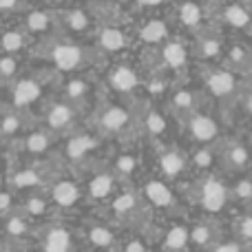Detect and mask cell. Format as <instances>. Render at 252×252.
<instances>
[{"label":"cell","instance_id":"6da1fadb","mask_svg":"<svg viewBox=\"0 0 252 252\" xmlns=\"http://www.w3.org/2000/svg\"><path fill=\"white\" fill-rule=\"evenodd\" d=\"M89 128L97 133L102 139L118 137L120 142H126L130 135H137V120H135V109L130 111L124 104L115 102H102L93 109L89 118Z\"/></svg>","mask_w":252,"mask_h":252},{"label":"cell","instance_id":"7a4b0ae2","mask_svg":"<svg viewBox=\"0 0 252 252\" xmlns=\"http://www.w3.org/2000/svg\"><path fill=\"white\" fill-rule=\"evenodd\" d=\"M100 53L93 47L75 42L73 38H58L51 47L47 49V58L51 60V64L56 66L58 73L62 75H71V73H80L87 66H91L97 60Z\"/></svg>","mask_w":252,"mask_h":252},{"label":"cell","instance_id":"3957f363","mask_svg":"<svg viewBox=\"0 0 252 252\" xmlns=\"http://www.w3.org/2000/svg\"><path fill=\"white\" fill-rule=\"evenodd\" d=\"M201 91L208 97L217 100L223 106V111H232V106L239 102V91H241V78L235 75L230 69L223 64H206L201 69Z\"/></svg>","mask_w":252,"mask_h":252},{"label":"cell","instance_id":"277c9868","mask_svg":"<svg viewBox=\"0 0 252 252\" xmlns=\"http://www.w3.org/2000/svg\"><path fill=\"white\" fill-rule=\"evenodd\" d=\"M188 197L192 204L204 210L206 217H217L230 204L228 184H223L221 177L215 173H204L201 177L192 179V184L188 186Z\"/></svg>","mask_w":252,"mask_h":252},{"label":"cell","instance_id":"5b68a950","mask_svg":"<svg viewBox=\"0 0 252 252\" xmlns=\"http://www.w3.org/2000/svg\"><path fill=\"white\" fill-rule=\"evenodd\" d=\"M135 120H137L139 137H146L153 146L170 144V115L164 109L155 106L151 100H142L135 109Z\"/></svg>","mask_w":252,"mask_h":252},{"label":"cell","instance_id":"8992f818","mask_svg":"<svg viewBox=\"0 0 252 252\" xmlns=\"http://www.w3.org/2000/svg\"><path fill=\"white\" fill-rule=\"evenodd\" d=\"M109 210L113 213V219L118 223H122V226H135L137 230L148 226L151 215H153V210L146 206L142 195L137 190H130V188H126V190H122L120 195H115L109 201Z\"/></svg>","mask_w":252,"mask_h":252},{"label":"cell","instance_id":"52a82bcc","mask_svg":"<svg viewBox=\"0 0 252 252\" xmlns=\"http://www.w3.org/2000/svg\"><path fill=\"white\" fill-rule=\"evenodd\" d=\"M104 139L97 133H93L91 128L80 130L75 128L73 133H69L62 148V157L69 166H91L97 161V151L102 148Z\"/></svg>","mask_w":252,"mask_h":252},{"label":"cell","instance_id":"ba28073f","mask_svg":"<svg viewBox=\"0 0 252 252\" xmlns=\"http://www.w3.org/2000/svg\"><path fill=\"white\" fill-rule=\"evenodd\" d=\"M157 60H159V71L168 73L179 84L190 66V49H188L186 40L179 35H168L157 47Z\"/></svg>","mask_w":252,"mask_h":252},{"label":"cell","instance_id":"9c48e42d","mask_svg":"<svg viewBox=\"0 0 252 252\" xmlns=\"http://www.w3.org/2000/svg\"><path fill=\"white\" fill-rule=\"evenodd\" d=\"M182 130L188 139H190L195 146H215L223 139V130H221V122L215 118L213 113L199 109L192 115L179 120Z\"/></svg>","mask_w":252,"mask_h":252},{"label":"cell","instance_id":"30bf717a","mask_svg":"<svg viewBox=\"0 0 252 252\" xmlns=\"http://www.w3.org/2000/svg\"><path fill=\"white\" fill-rule=\"evenodd\" d=\"M142 199L146 201V206L155 213H164V215H179L182 213V204H179V197L175 192L173 184L164 182L159 177H151L142 184V190H139Z\"/></svg>","mask_w":252,"mask_h":252},{"label":"cell","instance_id":"8fae6325","mask_svg":"<svg viewBox=\"0 0 252 252\" xmlns=\"http://www.w3.org/2000/svg\"><path fill=\"white\" fill-rule=\"evenodd\" d=\"M157 170H159V179L168 184H179L184 177L190 173V161H188V153L184 148L175 146V144H164L157 146Z\"/></svg>","mask_w":252,"mask_h":252},{"label":"cell","instance_id":"7c38bea8","mask_svg":"<svg viewBox=\"0 0 252 252\" xmlns=\"http://www.w3.org/2000/svg\"><path fill=\"white\" fill-rule=\"evenodd\" d=\"M120 182L113 173H111L109 164L97 166L91 164L89 166V179H87V188L84 190V197H87L91 204H109L115 197V190H118Z\"/></svg>","mask_w":252,"mask_h":252},{"label":"cell","instance_id":"4fadbf2b","mask_svg":"<svg viewBox=\"0 0 252 252\" xmlns=\"http://www.w3.org/2000/svg\"><path fill=\"white\" fill-rule=\"evenodd\" d=\"M80 106L71 104V102H64V100H56L51 104H47L44 109V115H42V122H44V128L53 135H69L78 128V122H80Z\"/></svg>","mask_w":252,"mask_h":252},{"label":"cell","instance_id":"5bb4252c","mask_svg":"<svg viewBox=\"0 0 252 252\" xmlns=\"http://www.w3.org/2000/svg\"><path fill=\"white\" fill-rule=\"evenodd\" d=\"M206 104V93L201 89L192 87H175L173 91L166 95V113L173 120H184L188 115H192L195 111L204 109Z\"/></svg>","mask_w":252,"mask_h":252},{"label":"cell","instance_id":"9a60e30c","mask_svg":"<svg viewBox=\"0 0 252 252\" xmlns=\"http://www.w3.org/2000/svg\"><path fill=\"white\" fill-rule=\"evenodd\" d=\"M142 71L135 69L126 60H118L104 71V82L109 91L118 93L122 97H128L142 87Z\"/></svg>","mask_w":252,"mask_h":252},{"label":"cell","instance_id":"2e32d148","mask_svg":"<svg viewBox=\"0 0 252 252\" xmlns=\"http://www.w3.org/2000/svg\"><path fill=\"white\" fill-rule=\"evenodd\" d=\"M210 20L217 27H228V29L252 33V11L241 0H232V2L221 0V4H217L210 11Z\"/></svg>","mask_w":252,"mask_h":252},{"label":"cell","instance_id":"e0dca14e","mask_svg":"<svg viewBox=\"0 0 252 252\" xmlns=\"http://www.w3.org/2000/svg\"><path fill=\"white\" fill-rule=\"evenodd\" d=\"M192 44L190 49V58L201 60L206 64H215L217 60H221L223 56V33L221 27H217L213 22L210 27H206L204 31H199L197 35H192Z\"/></svg>","mask_w":252,"mask_h":252},{"label":"cell","instance_id":"ac0fdd59","mask_svg":"<svg viewBox=\"0 0 252 252\" xmlns=\"http://www.w3.org/2000/svg\"><path fill=\"white\" fill-rule=\"evenodd\" d=\"M217 148H219V166H223L228 173H246L252 166V148L248 142L223 137L217 144Z\"/></svg>","mask_w":252,"mask_h":252},{"label":"cell","instance_id":"d6986e66","mask_svg":"<svg viewBox=\"0 0 252 252\" xmlns=\"http://www.w3.org/2000/svg\"><path fill=\"white\" fill-rule=\"evenodd\" d=\"M93 49L102 58L120 56L128 49V35L120 25H97L93 31Z\"/></svg>","mask_w":252,"mask_h":252},{"label":"cell","instance_id":"ffe728a7","mask_svg":"<svg viewBox=\"0 0 252 252\" xmlns=\"http://www.w3.org/2000/svg\"><path fill=\"white\" fill-rule=\"evenodd\" d=\"M173 18L177 20L179 27H184L186 31H190L192 35H197L199 31H204L206 27L213 25L210 20V11L199 4L197 0H179L175 4V11H173Z\"/></svg>","mask_w":252,"mask_h":252},{"label":"cell","instance_id":"44dd1931","mask_svg":"<svg viewBox=\"0 0 252 252\" xmlns=\"http://www.w3.org/2000/svg\"><path fill=\"white\" fill-rule=\"evenodd\" d=\"M44 82L42 78L35 75H25V78H16L11 82V109L16 111H27L42 100Z\"/></svg>","mask_w":252,"mask_h":252},{"label":"cell","instance_id":"7402d4cb","mask_svg":"<svg viewBox=\"0 0 252 252\" xmlns=\"http://www.w3.org/2000/svg\"><path fill=\"white\" fill-rule=\"evenodd\" d=\"M49 201L51 206L62 210H71L84 199L82 184H78L71 177H58L56 182L49 184Z\"/></svg>","mask_w":252,"mask_h":252},{"label":"cell","instance_id":"603a6c76","mask_svg":"<svg viewBox=\"0 0 252 252\" xmlns=\"http://www.w3.org/2000/svg\"><path fill=\"white\" fill-rule=\"evenodd\" d=\"M56 22L66 31V38L91 33L97 27L93 13H89L87 9H80V7H66V9L56 11Z\"/></svg>","mask_w":252,"mask_h":252},{"label":"cell","instance_id":"cb8c5ba5","mask_svg":"<svg viewBox=\"0 0 252 252\" xmlns=\"http://www.w3.org/2000/svg\"><path fill=\"white\" fill-rule=\"evenodd\" d=\"M219 239H221V232H219L215 217H206L188 226V246L199 252H208Z\"/></svg>","mask_w":252,"mask_h":252},{"label":"cell","instance_id":"d4e9b609","mask_svg":"<svg viewBox=\"0 0 252 252\" xmlns=\"http://www.w3.org/2000/svg\"><path fill=\"white\" fill-rule=\"evenodd\" d=\"M91 95H93V84H91V80L82 73L66 75V80L60 84V100L71 102V104L80 106V109L87 106Z\"/></svg>","mask_w":252,"mask_h":252},{"label":"cell","instance_id":"484cf974","mask_svg":"<svg viewBox=\"0 0 252 252\" xmlns=\"http://www.w3.org/2000/svg\"><path fill=\"white\" fill-rule=\"evenodd\" d=\"M84 235H87V241L93 252H115V248L120 246L118 235H115L113 226H109V223H102V221L89 223Z\"/></svg>","mask_w":252,"mask_h":252},{"label":"cell","instance_id":"4316f807","mask_svg":"<svg viewBox=\"0 0 252 252\" xmlns=\"http://www.w3.org/2000/svg\"><path fill=\"white\" fill-rule=\"evenodd\" d=\"M73 232L62 223L49 226L47 232L42 235V241H40V252H73Z\"/></svg>","mask_w":252,"mask_h":252},{"label":"cell","instance_id":"83f0119b","mask_svg":"<svg viewBox=\"0 0 252 252\" xmlns=\"http://www.w3.org/2000/svg\"><path fill=\"white\" fill-rule=\"evenodd\" d=\"M223 66L230 69L239 78L252 75V51L246 44H232L228 51H223Z\"/></svg>","mask_w":252,"mask_h":252},{"label":"cell","instance_id":"f1b7e54d","mask_svg":"<svg viewBox=\"0 0 252 252\" xmlns=\"http://www.w3.org/2000/svg\"><path fill=\"white\" fill-rule=\"evenodd\" d=\"M111 173L118 177L120 184H130L139 173V155L133 151H120L109 164Z\"/></svg>","mask_w":252,"mask_h":252},{"label":"cell","instance_id":"f546056e","mask_svg":"<svg viewBox=\"0 0 252 252\" xmlns=\"http://www.w3.org/2000/svg\"><path fill=\"white\" fill-rule=\"evenodd\" d=\"M170 35V25L164 18H148L137 27V40L146 47H159Z\"/></svg>","mask_w":252,"mask_h":252},{"label":"cell","instance_id":"4dcf8cb0","mask_svg":"<svg viewBox=\"0 0 252 252\" xmlns=\"http://www.w3.org/2000/svg\"><path fill=\"white\" fill-rule=\"evenodd\" d=\"M53 142H56V135L49 133L47 128H33L29 130V133L25 135V137L20 139V148L25 153H29V155L33 157H40L44 155V153H49L53 148Z\"/></svg>","mask_w":252,"mask_h":252},{"label":"cell","instance_id":"1f68e13d","mask_svg":"<svg viewBox=\"0 0 252 252\" xmlns=\"http://www.w3.org/2000/svg\"><path fill=\"white\" fill-rule=\"evenodd\" d=\"M49 184V175L40 173L35 166H27L11 175V188L13 190H35Z\"/></svg>","mask_w":252,"mask_h":252},{"label":"cell","instance_id":"d6a6232c","mask_svg":"<svg viewBox=\"0 0 252 252\" xmlns=\"http://www.w3.org/2000/svg\"><path fill=\"white\" fill-rule=\"evenodd\" d=\"M56 25V11L47 9H31L25 16V33L27 35H44Z\"/></svg>","mask_w":252,"mask_h":252},{"label":"cell","instance_id":"836d02e7","mask_svg":"<svg viewBox=\"0 0 252 252\" xmlns=\"http://www.w3.org/2000/svg\"><path fill=\"white\" fill-rule=\"evenodd\" d=\"M161 250L164 252H188V226L173 223L161 232Z\"/></svg>","mask_w":252,"mask_h":252},{"label":"cell","instance_id":"e575fe53","mask_svg":"<svg viewBox=\"0 0 252 252\" xmlns=\"http://www.w3.org/2000/svg\"><path fill=\"white\" fill-rule=\"evenodd\" d=\"M188 161L190 168L204 170V173H213V168L219 164V148L215 146H195L192 153H188Z\"/></svg>","mask_w":252,"mask_h":252},{"label":"cell","instance_id":"d590c367","mask_svg":"<svg viewBox=\"0 0 252 252\" xmlns=\"http://www.w3.org/2000/svg\"><path fill=\"white\" fill-rule=\"evenodd\" d=\"M228 197L232 204H239L244 210H248L252 204V175L237 177V182L228 186Z\"/></svg>","mask_w":252,"mask_h":252},{"label":"cell","instance_id":"8d00e7d4","mask_svg":"<svg viewBox=\"0 0 252 252\" xmlns=\"http://www.w3.org/2000/svg\"><path fill=\"white\" fill-rule=\"evenodd\" d=\"M25 113L27 111H16V109L4 111L2 118H0V135H4V137H16V135H20L27 126Z\"/></svg>","mask_w":252,"mask_h":252},{"label":"cell","instance_id":"74e56055","mask_svg":"<svg viewBox=\"0 0 252 252\" xmlns=\"http://www.w3.org/2000/svg\"><path fill=\"white\" fill-rule=\"evenodd\" d=\"M51 210V201H49L47 195H40V192H29L22 201V215L27 217H44V215Z\"/></svg>","mask_w":252,"mask_h":252},{"label":"cell","instance_id":"f35d334b","mask_svg":"<svg viewBox=\"0 0 252 252\" xmlns=\"http://www.w3.org/2000/svg\"><path fill=\"white\" fill-rule=\"evenodd\" d=\"M27 40H29V35H27L25 31H18V29L4 31V33L0 35V51L9 53V56H18V53L25 51Z\"/></svg>","mask_w":252,"mask_h":252},{"label":"cell","instance_id":"ab89813d","mask_svg":"<svg viewBox=\"0 0 252 252\" xmlns=\"http://www.w3.org/2000/svg\"><path fill=\"white\" fill-rule=\"evenodd\" d=\"M7 217V221H4V232H7L9 237H13V239H22V237L29 235V217L22 213H18V210H13V213L4 215Z\"/></svg>","mask_w":252,"mask_h":252},{"label":"cell","instance_id":"60d3db41","mask_svg":"<svg viewBox=\"0 0 252 252\" xmlns=\"http://www.w3.org/2000/svg\"><path fill=\"white\" fill-rule=\"evenodd\" d=\"M232 230H235V237L241 246L252 244V213L250 210H246L244 215H239V217L235 219Z\"/></svg>","mask_w":252,"mask_h":252},{"label":"cell","instance_id":"b9f144b4","mask_svg":"<svg viewBox=\"0 0 252 252\" xmlns=\"http://www.w3.org/2000/svg\"><path fill=\"white\" fill-rule=\"evenodd\" d=\"M20 73V60L18 56H9V53H2L0 56V80L2 82H13Z\"/></svg>","mask_w":252,"mask_h":252},{"label":"cell","instance_id":"7bdbcfd3","mask_svg":"<svg viewBox=\"0 0 252 252\" xmlns=\"http://www.w3.org/2000/svg\"><path fill=\"white\" fill-rule=\"evenodd\" d=\"M115 252H151V244H148V239L144 235H135L126 244L118 246Z\"/></svg>","mask_w":252,"mask_h":252},{"label":"cell","instance_id":"ee69618b","mask_svg":"<svg viewBox=\"0 0 252 252\" xmlns=\"http://www.w3.org/2000/svg\"><path fill=\"white\" fill-rule=\"evenodd\" d=\"M237 104L244 106V111L252 118V75L246 82H241V91H239V102Z\"/></svg>","mask_w":252,"mask_h":252},{"label":"cell","instance_id":"f6af8a7d","mask_svg":"<svg viewBox=\"0 0 252 252\" xmlns=\"http://www.w3.org/2000/svg\"><path fill=\"white\" fill-rule=\"evenodd\" d=\"M208 252H246V246H241L237 239H219Z\"/></svg>","mask_w":252,"mask_h":252},{"label":"cell","instance_id":"bcb514c9","mask_svg":"<svg viewBox=\"0 0 252 252\" xmlns=\"http://www.w3.org/2000/svg\"><path fill=\"white\" fill-rule=\"evenodd\" d=\"M13 213V195L11 192H0V215Z\"/></svg>","mask_w":252,"mask_h":252},{"label":"cell","instance_id":"7dc6e473","mask_svg":"<svg viewBox=\"0 0 252 252\" xmlns=\"http://www.w3.org/2000/svg\"><path fill=\"white\" fill-rule=\"evenodd\" d=\"M170 2V0H133L137 9H151V7H161V4Z\"/></svg>","mask_w":252,"mask_h":252},{"label":"cell","instance_id":"c3c4849f","mask_svg":"<svg viewBox=\"0 0 252 252\" xmlns=\"http://www.w3.org/2000/svg\"><path fill=\"white\" fill-rule=\"evenodd\" d=\"M18 4H20V0H0V11H13V9H18Z\"/></svg>","mask_w":252,"mask_h":252},{"label":"cell","instance_id":"681fc988","mask_svg":"<svg viewBox=\"0 0 252 252\" xmlns=\"http://www.w3.org/2000/svg\"><path fill=\"white\" fill-rule=\"evenodd\" d=\"M197 2L204 4V7L208 9V11H213V9L217 7V4H221V0H197Z\"/></svg>","mask_w":252,"mask_h":252},{"label":"cell","instance_id":"f907efd6","mask_svg":"<svg viewBox=\"0 0 252 252\" xmlns=\"http://www.w3.org/2000/svg\"><path fill=\"white\" fill-rule=\"evenodd\" d=\"M241 2H244V4H246V7H248V9H250V11H252V0H241Z\"/></svg>","mask_w":252,"mask_h":252},{"label":"cell","instance_id":"816d5d0a","mask_svg":"<svg viewBox=\"0 0 252 252\" xmlns=\"http://www.w3.org/2000/svg\"><path fill=\"white\" fill-rule=\"evenodd\" d=\"M4 111L7 109H4V102H2V97H0V113H4Z\"/></svg>","mask_w":252,"mask_h":252},{"label":"cell","instance_id":"f5cc1de1","mask_svg":"<svg viewBox=\"0 0 252 252\" xmlns=\"http://www.w3.org/2000/svg\"><path fill=\"white\" fill-rule=\"evenodd\" d=\"M0 252H16L13 248H4V250H0Z\"/></svg>","mask_w":252,"mask_h":252},{"label":"cell","instance_id":"db71d44e","mask_svg":"<svg viewBox=\"0 0 252 252\" xmlns=\"http://www.w3.org/2000/svg\"><path fill=\"white\" fill-rule=\"evenodd\" d=\"M53 2H66V0H53Z\"/></svg>","mask_w":252,"mask_h":252},{"label":"cell","instance_id":"11a10c76","mask_svg":"<svg viewBox=\"0 0 252 252\" xmlns=\"http://www.w3.org/2000/svg\"><path fill=\"white\" fill-rule=\"evenodd\" d=\"M248 144H250V148H252V135H250V142Z\"/></svg>","mask_w":252,"mask_h":252},{"label":"cell","instance_id":"9f6ffc18","mask_svg":"<svg viewBox=\"0 0 252 252\" xmlns=\"http://www.w3.org/2000/svg\"><path fill=\"white\" fill-rule=\"evenodd\" d=\"M248 210H250V213H252V204H250V208H248Z\"/></svg>","mask_w":252,"mask_h":252},{"label":"cell","instance_id":"6f0895ef","mask_svg":"<svg viewBox=\"0 0 252 252\" xmlns=\"http://www.w3.org/2000/svg\"><path fill=\"white\" fill-rule=\"evenodd\" d=\"M161 252H164V250H161Z\"/></svg>","mask_w":252,"mask_h":252}]
</instances>
